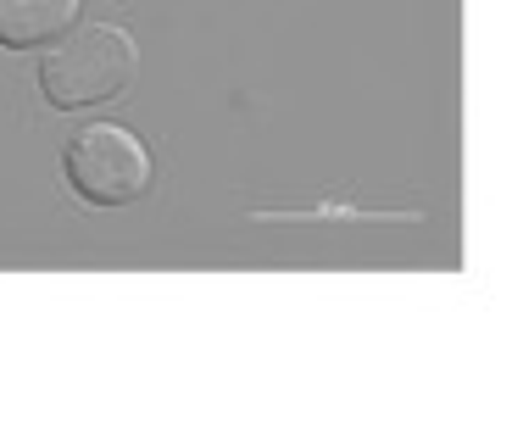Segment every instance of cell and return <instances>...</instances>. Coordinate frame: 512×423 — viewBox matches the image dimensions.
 <instances>
[{
  "label": "cell",
  "mask_w": 512,
  "mask_h": 423,
  "mask_svg": "<svg viewBox=\"0 0 512 423\" xmlns=\"http://www.w3.org/2000/svg\"><path fill=\"white\" fill-rule=\"evenodd\" d=\"M62 173L67 190L84 206H134L145 190H151V151L134 129L123 123H84L73 140L62 145Z\"/></svg>",
  "instance_id": "7a4b0ae2"
},
{
  "label": "cell",
  "mask_w": 512,
  "mask_h": 423,
  "mask_svg": "<svg viewBox=\"0 0 512 423\" xmlns=\"http://www.w3.org/2000/svg\"><path fill=\"white\" fill-rule=\"evenodd\" d=\"M140 45L117 23H73L51 51L39 56V95L56 112H90L134 84Z\"/></svg>",
  "instance_id": "6da1fadb"
},
{
  "label": "cell",
  "mask_w": 512,
  "mask_h": 423,
  "mask_svg": "<svg viewBox=\"0 0 512 423\" xmlns=\"http://www.w3.org/2000/svg\"><path fill=\"white\" fill-rule=\"evenodd\" d=\"M78 12L84 0H0V51H51Z\"/></svg>",
  "instance_id": "3957f363"
}]
</instances>
